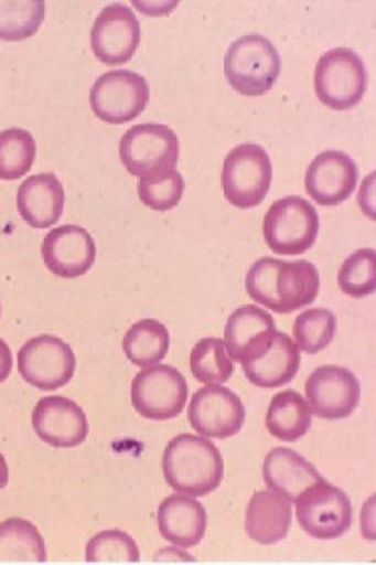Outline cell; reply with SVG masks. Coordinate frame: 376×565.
<instances>
[{"label": "cell", "mask_w": 376, "mask_h": 565, "mask_svg": "<svg viewBox=\"0 0 376 565\" xmlns=\"http://www.w3.org/2000/svg\"><path fill=\"white\" fill-rule=\"evenodd\" d=\"M246 288L255 302L272 312L289 315L316 300L320 274L308 260L284 262L265 256L248 270Z\"/></svg>", "instance_id": "cell-1"}, {"label": "cell", "mask_w": 376, "mask_h": 565, "mask_svg": "<svg viewBox=\"0 0 376 565\" xmlns=\"http://www.w3.org/2000/svg\"><path fill=\"white\" fill-rule=\"evenodd\" d=\"M162 468L169 487L192 498L212 493L225 477V461L214 443L190 434L169 441Z\"/></svg>", "instance_id": "cell-2"}, {"label": "cell", "mask_w": 376, "mask_h": 565, "mask_svg": "<svg viewBox=\"0 0 376 565\" xmlns=\"http://www.w3.org/2000/svg\"><path fill=\"white\" fill-rule=\"evenodd\" d=\"M225 73L239 94L264 95L280 76L279 51L262 34H246L230 44L225 57Z\"/></svg>", "instance_id": "cell-3"}, {"label": "cell", "mask_w": 376, "mask_h": 565, "mask_svg": "<svg viewBox=\"0 0 376 565\" xmlns=\"http://www.w3.org/2000/svg\"><path fill=\"white\" fill-rule=\"evenodd\" d=\"M320 230L314 205L301 196H286L270 205L264 220L269 248L280 255H300L312 248Z\"/></svg>", "instance_id": "cell-4"}, {"label": "cell", "mask_w": 376, "mask_h": 565, "mask_svg": "<svg viewBox=\"0 0 376 565\" xmlns=\"http://www.w3.org/2000/svg\"><path fill=\"white\" fill-rule=\"evenodd\" d=\"M314 84L323 105L347 110L362 100L367 89L365 63L350 47L329 50L316 63Z\"/></svg>", "instance_id": "cell-5"}, {"label": "cell", "mask_w": 376, "mask_h": 565, "mask_svg": "<svg viewBox=\"0 0 376 565\" xmlns=\"http://www.w3.org/2000/svg\"><path fill=\"white\" fill-rule=\"evenodd\" d=\"M221 180L226 199L235 207H256L267 196L272 180L268 152L254 143L235 147L225 160Z\"/></svg>", "instance_id": "cell-6"}, {"label": "cell", "mask_w": 376, "mask_h": 565, "mask_svg": "<svg viewBox=\"0 0 376 565\" xmlns=\"http://www.w3.org/2000/svg\"><path fill=\"white\" fill-rule=\"evenodd\" d=\"M187 383L170 365H157L137 373L131 384V403L137 413L151 420H169L182 414Z\"/></svg>", "instance_id": "cell-7"}, {"label": "cell", "mask_w": 376, "mask_h": 565, "mask_svg": "<svg viewBox=\"0 0 376 565\" xmlns=\"http://www.w3.org/2000/svg\"><path fill=\"white\" fill-rule=\"evenodd\" d=\"M296 504L299 524L313 539L336 540L352 526L353 508L347 493L327 481L308 488Z\"/></svg>", "instance_id": "cell-8"}, {"label": "cell", "mask_w": 376, "mask_h": 565, "mask_svg": "<svg viewBox=\"0 0 376 565\" xmlns=\"http://www.w3.org/2000/svg\"><path fill=\"white\" fill-rule=\"evenodd\" d=\"M149 97V84L142 75L117 68L96 79L90 92V105L103 121L123 125L146 109Z\"/></svg>", "instance_id": "cell-9"}, {"label": "cell", "mask_w": 376, "mask_h": 565, "mask_svg": "<svg viewBox=\"0 0 376 565\" xmlns=\"http://www.w3.org/2000/svg\"><path fill=\"white\" fill-rule=\"evenodd\" d=\"M76 366L73 349L55 335L32 338L19 352V371L23 380L42 391H55L68 384Z\"/></svg>", "instance_id": "cell-10"}, {"label": "cell", "mask_w": 376, "mask_h": 565, "mask_svg": "<svg viewBox=\"0 0 376 565\" xmlns=\"http://www.w3.org/2000/svg\"><path fill=\"white\" fill-rule=\"evenodd\" d=\"M179 157V137L164 125L133 126L119 142V158L133 177H142L163 168H176Z\"/></svg>", "instance_id": "cell-11"}, {"label": "cell", "mask_w": 376, "mask_h": 565, "mask_svg": "<svg viewBox=\"0 0 376 565\" xmlns=\"http://www.w3.org/2000/svg\"><path fill=\"white\" fill-rule=\"evenodd\" d=\"M187 419L198 435L227 439L241 431L246 407L232 390L207 385L193 396L187 408Z\"/></svg>", "instance_id": "cell-12"}, {"label": "cell", "mask_w": 376, "mask_h": 565, "mask_svg": "<svg viewBox=\"0 0 376 565\" xmlns=\"http://www.w3.org/2000/svg\"><path fill=\"white\" fill-rule=\"evenodd\" d=\"M304 390L313 413L329 420L350 417L362 397L361 382L355 374L336 365L316 369L307 380Z\"/></svg>", "instance_id": "cell-13"}, {"label": "cell", "mask_w": 376, "mask_h": 565, "mask_svg": "<svg viewBox=\"0 0 376 565\" xmlns=\"http://www.w3.org/2000/svg\"><path fill=\"white\" fill-rule=\"evenodd\" d=\"M92 47L106 64L118 65L131 60L141 42V23L123 3L103 9L92 29Z\"/></svg>", "instance_id": "cell-14"}, {"label": "cell", "mask_w": 376, "mask_h": 565, "mask_svg": "<svg viewBox=\"0 0 376 565\" xmlns=\"http://www.w3.org/2000/svg\"><path fill=\"white\" fill-rule=\"evenodd\" d=\"M34 433L54 448H76L87 439L89 423L77 403L53 396L41 399L32 413Z\"/></svg>", "instance_id": "cell-15"}, {"label": "cell", "mask_w": 376, "mask_h": 565, "mask_svg": "<svg viewBox=\"0 0 376 565\" xmlns=\"http://www.w3.org/2000/svg\"><path fill=\"white\" fill-rule=\"evenodd\" d=\"M96 253L90 233L77 225H64L51 231L42 245L45 266L64 279H75L88 273L95 264Z\"/></svg>", "instance_id": "cell-16"}, {"label": "cell", "mask_w": 376, "mask_h": 565, "mask_svg": "<svg viewBox=\"0 0 376 565\" xmlns=\"http://www.w3.org/2000/svg\"><path fill=\"white\" fill-rule=\"evenodd\" d=\"M357 180L358 168L346 152L326 150L307 168L304 185L320 205H336L353 194Z\"/></svg>", "instance_id": "cell-17"}, {"label": "cell", "mask_w": 376, "mask_h": 565, "mask_svg": "<svg viewBox=\"0 0 376 565\" xmlns=\"http://www.w3.org/2000/svg\"><path fill=\"white\" fill-rule=\"evenodd\" d=\"M301 353L288 334L276 332L259 353L241 362L248 381L258 387L278 388L292 382L300 369Z\"/></svg>", "instance_id": "cell-18"}, {"label": "cell", "mask_w": 376, "mask_h": 565, "mask_svg": "<svg viewBox=\"0 0 376 565\" xmlns=\"http://www.w3.org/2000/svg\"><path fill=\"white\" fill-rule=\"evenodd\" d=\"M262 476L267 487L290 503H296L308 488L326 481L310 461L288 448L269 451L264 461Z\"/></svg>", "instance_id": "cell-19"}, {"label": "cell", "mask_w": 376, "mask_h": 565, "mask_svg": "<svg viewBox=\"0 0 376 565\" xmlns=\"http://www.w3.org/2000/svg\"><path fill=\"white\" fill-rule=\"evenodd\" d=\"M65 203L64 188L53 173L28 178L17 193V207L29 226L45 230L60 221Z\"/></svg>", "instance_id": "cell-20"}, {"label": "cell", "mask_w": 376, "mask_h": 565, "mask_svg": "<svg viewBox=\"0 0 376 565\" xmlns=\"http://www.w3.org/2000/svg\"><path fill=\"white\" fill-rule=\"evenodd\" d=\"M158 522L165 541L190 550L201 543L207 532L208 515L198 501L183 494H171L159 508Z\"/></svg>", "instance_id": "cell-21"}, {"label": "cell", "mask_w": 376, "mask_h": 565, "mask_svg": "<svg viewBox=\"0 0 376 565\" xmlns=\"http://www.w3.org/2000/svg\"><path fill=\"white\" fill-rule=\"evenodd\" d=\"M292 504L273 491L253 494L246 513V532L255 542L272 545L284 540L292 525Z\"/></svg>", "instance_id": "cell-22"}, {"label": "cell", "mask_w": 376, "mask_h": 565, "mask_svg": "<svg viewBox=\"0 0 376 565\" xmlns=\"http://www.w3.org/2000/svg\"><path fill=\"white\" fill-rule=\"evenodd\" d=\"M266 425L273 437L293 443L310 431L312 409L299 392L286 390L271 399Z\"/></svg>", "instance_id": "cell-23"}, {"label": "cell", "mask_w": 376, "mask_h": 565, "mask_svg": "<svg viewBox=\"0 0 376 565\" xmlns=\"http://www.w3.org/2000/svg\"><path fill=\"white\" fill-rule=\"evenodd\" d=\"M276 331V321L262 308L255 305L237 308L225 329V342L233 361L241 363L256 342Z\"/></svg>", "instance_id": "cell-24"}, {"label": "cell", "mask_w": 376, "mask_h": 565, "mask_svg": "<svg viewBox=\"0 0 376 565\" xmlns=\"http://www.w3.org/2000/svg\"><path fill=\"white\" fill-rule=\"evenodd\" d=\"M170 334L163 323L144 319L132 324L123 339V351L139 367L159 364L168 354Z\"/></svg>", "instance_id": "cell-25"}, {"label": "cell", "mask_w": 376, "mask_h": 565, "mask_svg": "<svg viewBox=\"0 0 376 565\" xmlns=\"http://www.w3.org/2000/svg\"><path fill=\"white\" fill-rule=\"evenodd\" d=\"M0 562H46L45 542L37 526L19 518L0 523Z\"/></svg>", "instance_id": "cell-26"}, {"label": "cell", "mask_w": 376, "mask_h": 565, "mask_svg": "<svg viewBox=\"0 0 376 565\" xmlns=\"http://www.w3.org/2000/svg\"><path fill=\"white\" fill-rule=\"evenodd\" d=\"M191 370L201 384L221 385L229 382L234 364L226 342L219 338L201 339L191 354Z\"/></svg>", "instance_id": "cell-27"}, {"label": "cell", "mask_w": 376, "mask_h": 565, "mask_svg": "<svg viewBox=\"0 0 376 565\" xmlns=\"http://www.w3.org/2000/svg\"><path fill=\"white\" fill-rule=\"evenodd\" d=\"M44 17L43 0H0V40L15 42L33 36Z\"/></svg>", "instance_id": "cell-28"}, {"label": "cell", "mask_w": 376, "mask_h": 565, "mask_svg": "<svg viewBox=\"0 0 376 565\" xmlns=\"http://www.w3.org/2000/svg\"><path fill=\"white\" fill-rule=\"evenodd\" d=\"M37 146L31 132L11 128L0 132V180L15 181L31 170Z\"/></svg>", "instance_id": "cell-29"}, {"label": "cell", "mask_w": 376, "mask_h": 565, "mask_svg": "<svg viewBox=\"0 0 376 565\" xmlns=\"http://www.w3.org/2000/svg\"><path fill=\"white\" fill-rule=\"evenodd\" d=\"M185 190V182L176 168H163L140 177L137 192L152 211L166 212L176 207Z\"/></svg>", "instance_id": "cell-30"}, {"label": "cell", "mask_w": 376, "mask_h": 565, "mask_svg": "<svg viewBox=\"0 0 376 565\" xmlns=\"http://www.w3.org/2000/svg\"><path fill=\"white\" fill-rule=\"evenodd\" d=\"M337 321L326 308H312L302 312L294 322L293 334L299 350L307 354H316L333 341Z\"/></svg>", "instance_id": "cell-31"}, {"label": "cell", "mask_w": 376, "mask_h": 565, "mask_svg": "<svg viewBox=\"0 0 376 565\" xmlns=\"http://www.w3.org/2000/svg\"><path fill=\"white\" fill-rule=\"evenodd\" d=\"M337 282L342 294L352 298L362 299L373 295L376 287L375 250L362 248L350 255L341 265Z\"/></svg>", "instance_id": "cell-32"}, {"label": "cell", "mask_w": 376, "mask_h": 565, "mask_svg": "<svg viewBox=\"0 0 376 565\" xmlns=\"http://www.w3.org/2000/svg\"><path fill=\"white\" fill-rule=\"evenodd\" d=\"M85 557L89 563H137L140 562L141 554L130 535L121 530H107L90 540Z\"/></svg>", "instance_id": "cell-33"}, {"label": "cell", "mask_w": 376, "mask_h": 565, "mask_svg": "<svg viewBox=\"0 0 376 565\" xmlns=\"http://www.w3.org/2000/svg\"><path fill=\"white\" fill-rule=\"evenodd\" d=\"M12 353L3 339H0V383H4L12 371Z\"/></svg>", "instance_id": "cell-34"}, {"label": "cell", "mask_w": 376, "mask_h": 565, "mask_svg": "<svg viewBox=\"0 0 376 565\" xmlns=\"http://www.w3.org/2000/svg\"><path fill=\"white\" fill-rule=\"evenodd\" d=\"M9 483V467L2 454H0V489H4Z\"/></svg>", "instance_id": "cell-35"}, {"label": "cell", "mask_w": 376, "mask_h": 565, "mask_svg": "<svg viewBox=\"0 0 376 565\" xmlns=\"http://www.w3.org/2000/svg\"><path fill=\"white\" fill-rule=\"evenodd\" d=\"M0 312H2V306H0Z\"/></svg>", "instance_id": "cell-36"}]
</instances>
